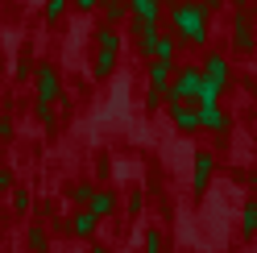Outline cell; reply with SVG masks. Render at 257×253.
<instances>
[{"mask_svg": "<svg viewBox=\"0 0 257 253\" xmlns=\"http://www.w3.org/2000/svg\"><path fill=\"white\" fill-rule=\"evenodd\" d=\"M212 170H216V158H212V154H199V158H195V191H199V195L207 191V183H212Z\"/></svg>", "mask_w": 257, "mask_h": 253, "instance_id": "cell-10", "label": "cell"}, {"mask_svg": "<svg viewBox=\"0 0 257 253\" xmlns=\"http://www.w3.org/2000/svg\"><path fill=\"white\" fill-rule=\"evenodd\" d=\"M75 5H79V9H83V13H91L95 5H100V0H75Z\"/></svg>", "mask_w": 257, "mask_h": 253, "instance_id": "cell-23", "label": "cell"}, {"mask_svg": "<svg viewBox=\"0 0 257 253\" xmlns=\"http://www.w3.org/2000/svg\"><path fill=\"white\" fill-rule=\"evenodd\" d=\"M9 133H13V120H9V116H0V137H9Z\"/></svg>", "mask_w": 257, "mask_h": 253, "instance_id": "cell-22", "label": "cell"}, {"mask_svg": "<svg viewBox=\"0 0 257 253\" xmlns=\"http://www.w3.org/2000/svg\"><path fill=\"white\" fill-rule=\"evenodd\" d=\"M71 199H75V203H87V199H91V187H87V183L71 187Z\"/></svg>", "mask_w": 257, "mask_h": 253, "instance_id": "cell-18", "label": "cell"}, {"mask_svg": "<svg viewBox=\"0 0 257 253\" xmlns=\"http://www.w3.org/2000/svg\"><path fill=\"white\" fill-rule=\"evenodd\" d=\"M170 120L179 133H199L203 120H199V104H187V100H170Z\"/></svg>", "mask_w": 257, "mask_h": 253, "instance_id": "cell-4", "label": "cell"}, {"mask_svg": "<svg viewBox=\"0 0 257 253\" xmlns=\"http://www.w3.org/2000/svg\"><path fill=\"white\" fill-rule=\"evenodd\" d=\"M170 79H174L170 58H154V62H150V87H154V91H166Z\"/></svg>", "mask_w": 257, "mask_h": 253, "instance_id": "cell-9", "label": "cell"}, {"mask_svg": "<svg viewBox=\"0 0 257 253\" xmlns=\"http://www.w3.org/2000/svg\"><path fill=\"white\" fill-rule=\"evenodd\" d=\"M224 87H228V58H224V54H207L199 100H220V96H224Z\"/></svg>", "mask_w": 257, "mask_h": 253, "instance_id": "cell-2", "label": "cell"}, {"mask_svg": "<svg viewBox=\"0 0 257 253\" xmlns=\"http://www.w3.org/2000/svg\"><path fill=\"white\" fill-rule=\"evenodd\" d=\"M29 249H34V253L50 249V245H46V228H29Z\"/></svg>", "mask_w": 257, "mask_h": 253, "instance_id": "cell-17", "label": "cell"}, {"mask_svg": "<svg viewBox=\"0 0 257 253\" xmlns=\"http://www.w3.org/2000/svg\"><path fill=\"white\" fill-rule=\"evenodd\" d=\"M38 100H42V104H54V100H58V71L46 67V62L38 67Z\"/></svg>", "mask_w": 257, "mask_h": 253, "instance_id": "cell-7", "label": "cell"}, {"mask_svg": "<svg viewBox=\"0 0 257 253\" xmlns=\"http://www.w3.org/2000/svg\"><path fill=\"white\" fill-rule=\"evenodd\" d=\"M62 9H67V0H50V5H46V17L58 21V17H62Z\"/></svg>", "mask_w": 257, "mask_h": 253, "instance_id": "cell-19", "label": "cell"}, {"mask_svg": "<svg viewBox=\"0 0 257 253\" xmlns=\"http://www.w3.org/2000/svg\"><path fill=\"white\" fill-rule=\"evenodd\" d=\"M9 183H13V175H9V170H0V191H5Z\"/></svg>", "mask_w": 257, "mask_h": 253, "instance_id": "cell-25", "label": "cell"}, {"mask_svg": "<svg viewBox=\"0 0 257 253\" xmlns=\"http://www.w3.org/2000/svg\"><path fill=\"white\" fill-rule=\"evenodd\" d=\"M13 208L25 212V208H29V191H13Z\"/></svg>", "mask_w": 257, "mask_h": 253, "instance_id": "cell-20", "label": "cell"}, {"mask_svg": "<svg viewBox=\"0 0 257 253\" xmlns=\"http://www.w3.org/2000/svg\"><path fill=\"white\" fill-rule=\"evenodd\" d=\"M95 224H100V216H95L91 208H83V212H75L71 232H75V236H91V232H95Z\"/></svg>", "mask_w": 257, "mask_h": 253, "instance_id": "cell-11", "label": "cell"}, {"mask_svg": "<svg viewBox=\"0 0 257 253\" xmlns=\"http://www.w3.org/2000/svg\"><path fill=\"white\" fill-rule=\"evenodd\" d=\"M128 13H133V21L158 25V17H162V0H128Z\"/></svg>", "mask_w": 257, "mask_h": 253, "instance_id": "cell-8", "label": "cell"}, {"mask_svg": "<svg viewBox=\"0 0 257 253\" xmlns=\"http://www.w3.org/2000/svg\"><path fill=\"white\" fill-rule=\"evenodd\" d=\"M199 91H203V67H183L170 79L166 96L170 100H199Z\"/></svg>", "mask_w": 257, "mask_h": 253, "instance_id": "cell-3", "label": "cell"}, {"mask_svg": "<svg viewBox=\"0 0 257 253\" xmlns=\"http://www.w3.org/2000/svg\"><path fill=\"white\" fill-rule=\"evenodd\" d=\"M0 67H5V62H0Z\"/></svg>", "mask_w": 257, "mask_h": 253, "instance_id": "cell-26", "label": "cell"}, {"mask_svg": "<svg viewBox=\"0 0 257 253\" xmlns=\"http://www.w3.org/2000/svg\"><path fill=\"white\" fill-rule=\"evenodd\" d=\"M240 228H245V236H253V232H257V199H249V203H245V212H240Z\"/></svg>", "mask_w": 257, "mask_h": 253, "instance_id": "cell-14", "label": "cell"}, {"mask_svg": "<svg viewBox=\"0 0 257 253\" xmlns=\"http://www.w3.org/2000/svg\"><path fill=\"white\" fill-rule=\"evenodd\" d=\"M146 253H162V236H158V232L146 236Z\"/></svg>", "mask_w": 257, "mask_h": 253, "instance_id": "cell-21", "label": "cell"}, {"mask_svg": "<svg viewBox=\"0 0 257 253\" xmlns=\"http://www.w3.org/2000/svg\"><path fill=\"white\" fill-rule=\"evenodd\" d=\"M112 67H116V50H100V54H95V75H112Z\"/></svg>", "mask_w": 257, "mask_h": 253, "instance_id": "cell-15", "label": "cell"}, {"mask_svg": "<svg viewBox=\"0 0 257 253\" xmlns=\"http://www.w3.org/2000/svg\"><path fill=\"white\" fill-rule=\"evenodd\" d=\"M199 120H203V129H216V133L228 129V116H224L220 100H199Z\"/></svg>", "mask_w": 257, "mask_h": 253, "instance_id": "cell-6", "label": "cell"}, {"mask_svg": "<svg viewBox=\"0 0 257 253\" xmlns=\"http://www.w3.org/2000/svg\"><path fill=\"white\" fill-rule=\"evenodd\" d=\"M174 50H179V34H158L154 58H170V62H174Z\"/></svg>", "mask_w": 257, "mask_h": 253, "instance_id": "cell-13", "label": "cell"}, {"mask_svg": "<svg viewBox=\"0 0 257 253\" xmlns=\"http://www.w3.org/2000/svg\"><path fill=\"white\" fill-rule=\"evenodd\" d=\"M170 25H174V34L183 42H191V46L207 42V9L199 0H179V5L170 9Z\"/></svg>", "mask_w": 257, "mask_h": 253, "instance_id": "cell-1", "label": "cell"}, {"mask_svg": "<svg viewBox=\"0 0 257 253\" xmlns=\"http://www.w3.org/2000/svg\"><path fill=\"white\" fill-rule=\"evenodd\" d=\"M87 208L95 212V216H112V208H116V195H112V191H91V199H87Z\"/></svg>", "mask_w": 257, "mask_h": 253, "instance_id": "cell-12", "label": "cell"}, {"mask_svg": "<svg viewBox=\"0 0 257 253\" xmlns=\"http://www.w3.org/2000/svg\"><path fill=\"white\" fill-rule=\"evenodd\" d=\"M232 50H236V54H253V25H249V13H236V17H232Z\"/></svg>", "mask_w": 257, "mask_h": 253, "instance_id": "cell-5", "label": "cell"}, {"mask_svg": "<svg viewBox=\"0 0 257 253\" xmlns=\"http://www.w3.org/2000/svg\"><path fill=\"white\" fill-rule=\"evenodd\" d=\"M95 42H100V50H120V38H116V29L104 25L100 34H95Z\"/></svg>", "mask_w": 257, "mask_h": 253, "instance_id": "cell-16", "label": "cell"}, {"mask_svg": "<svg viewBox=\"0 0 257 253\" xmlns=\"http://www.w3.org/2000/svg\"><path fill=\"white\" fill-rule=\"evenodd\" d=\"M199 5H203V9H207V13H216V9H220V5H224V0H199Z\"/></svg>", "mask_w": 257, "mask_h": 253, "instance_id": "cell-24", "label": "cell"}]
</instances>
